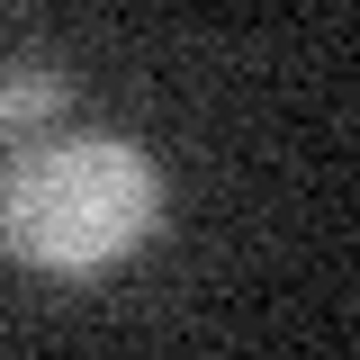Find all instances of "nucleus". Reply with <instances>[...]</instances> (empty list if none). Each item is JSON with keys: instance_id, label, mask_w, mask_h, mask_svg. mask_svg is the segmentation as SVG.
Returning a JSON list of instances; mask_svg holds the SVG:
<instances>
[{"instance_id": "nucleus-1", "label": "nucleus", "mask_w": 360, "mask_h": 360, "mask_svg": "<svg viewBox=\"0 0 360 360\" xmlns=\"http://www.w3.org/2000/svg\"><path fill=\"white\" fill-rule=\"evenodd\" d=\"M162 217V172L127 135H37L0 172V252L45 279L117 270Z\"/></svg>"}, {"instance_id": "nucleus-2", "label": "nucleus", "mask_w": 360, "mask_h": 360, "mask_svg": "<svg viewBox=\"0 0 360 360\" xmlns=\"http://www.w3.org/2000/svg\"><path fill=\"white\" fill-rule=\"evenodd\" d=\"M54 108H63V72H45V63H18L0 82V127H45Z\"/></svg>"}]
</instances>
